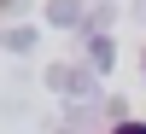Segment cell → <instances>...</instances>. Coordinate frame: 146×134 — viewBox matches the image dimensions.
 I'll use <instances>...</instances> for the list:
<instances>
[{
    "label": "cell",
    "mask_w": 146,
    "mask_h": 134,
    "mask_svg": "<svg viewBox=\"0 0 146 134\" xmlns=\"http://www.w3.org/2000/svg\"><path fill=\"white\" fill-rule=\"evenodd\" d=\"M117 134H146V123H117Z\"/></svg>",
    "instance_id": "1"
}]
</instances>
